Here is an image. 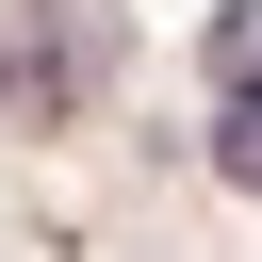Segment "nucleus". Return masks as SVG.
<instances>
[{
    "label": "nucleus",
    "instance_id": "obj_1",
    "mask_svg": "<svg viewBox=\"0 0 262 262\" xmlns=\"http://www.w3.org/2000/svg\"><path fill=\"white\" fill-rule=\"evenodd\" d=\"M98 98V16L82 0H33V16H0V115H82Z\"/></svg>",
    "mask_w": 262,
    "mask_h": 262
},
{
    "label": "nucleus",
    "instance_id": "obj_2",
    "mask_svg": "<svg viewBox=\"0 0 262 262\" xmlns=\"http://www.w3.org/2000/svg\"><path fill=\"white\" fill-rule=\"evenodd\" d=\"M213 98H229V115H262V0H229V16H213Z\"/></svg>",
    "mask_w": 262,
    "mask_h": 262
},
{
    "label": "nucleus",
    "instance_id": "obj_3",
    "mask_svg": "<svg viewBox=\"0 0 262 262\" xmlns=\"http://www.w3.org/2000/svg\"><path fill=\"white\" fill-rule=\"evenodd\" d=\"M229 180H246V196H262V115H229Z\"/></svg>",
    "mask_w": 262,
    "mask_h": 262
}]
</instances>
